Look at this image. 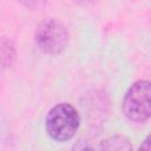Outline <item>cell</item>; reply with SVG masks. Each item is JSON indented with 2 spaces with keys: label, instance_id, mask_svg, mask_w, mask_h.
Segmentation results:
<instances>
[{
  "label": "cell",
  "instance_id": "cell-2",
  "mask_svg": "<svg viewBox=\"0 0 151 151\" xmlns=\"http://www.w3.org/2000/svg\"><path fill=\"white\" fill-rule=\"evenodd\" d=\"M122 111L129 120L136 123L151 118V81H134L124 96Z\"/></svg>",
  "mask_w": 151,
  "mask_h": 151
},
{
  "label": "cell",
  "instance_id": "cell-7",
  "mask_svg": "<svg viewBox=\"0 0 151 151\" xmlns=\"http://www.w3.org/2000/svg\"><path fill=\"white\" fill-rule=\"evenodd\" d=\"M139 149H143V150H151V133L144 139V142L140 144Z\"/></svg>",
  "mask_w": 151,
  "mask_h": 151
},
{
  "label": "cell",
  "instance_id": "cell-5",
  "mask_svg": "<svg viewBox=\"0 0 151 151\" xmlns=\"http://www.w3.org/2000/svg\"><path fill=\"white\" fill-rule=\"evenodd\" d=\"M0 46H1L0 47V50H1V65H2V67H11L15 60V54H17L14 44L12 42V40L4 37L1 39Z\"/></svg>",
  "mask_w": 151,
  "mask_h": 151
},
{
  "label": "cell",
  "instance_id": "cell-1",
  "mask_svg": "<svg viewBox=\"0 0 151 151\" xmlns=\"http://www.w3.org/2000/svg\"><path fill=\"white\" fill-rule=\"evenodd\" d=\"M80 125V117L74 106L67 103H60L53 106L45 119L47 134L57 142H67L72 139Z\"/></svg>",
  "mask_w": 151,
  "mask_h": 151
},
{
  "label": "cell",
  "instance_id": "cell-8",
  "mask_svg": "<svg viewBox=\"0 0 151 151\" xmlns=\"http://www.w3.org/2000/svg\"><path fill=\"white\" fill-rule=\"evenodd\" d=\"M73 1L77 4H80V5H88V4L94 2L96 0H73Z\"/></svg>",
  "mask_w": 151,
  "mask_h": 151
},
{
  "label": "cell",
  "instance_id": "cell-6",
  "mask_svg": "<svg viewBox=\"0 0 151 151\" xmlns=\"http://www.w3.org/2000/svg\"><path fill=\"white\" fill-rule=\"evenodd\" d=\"M18 1L29 9H39L45 4V0H18Z\"/></svg>",
  "mask_w": 151,
  "mask_h": 151
},
{
  "label": "cell",
  "instance_id": "cell-4",
  "mask_svg": "<svg viewBox=\"0 0 151 151\" xmlns=\"http://www.w3.org/2000/svg\"><path fill=\"white\" fill-rule=\"evenodd\" d=\"M100 149L104 150H131L132 145L130 144V140L125 136L116 134L106 138L101 142Z\"/></svg>",
  "mask_w": 151,
  "mask_h": 151
},
{
  "label": "cell",
  "instance_id": "cell-3",
  "mask_svg": "<svg viewBox=\"0 0 151 151\" xmlns=\"http://www.w3.org/2000/svg\"><path fill=\"white\" fill-rule=\"evenodd\" d=\"M34 40L37 47L45 54L55 55L61 53L68 44V31L57 19L41 21L35 29Z\"/></svg>",
  "mask_w": 151,
  "mask_h": 151
}]
</instances>
